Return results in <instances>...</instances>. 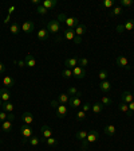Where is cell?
<instances>
[{"instance_id":"cell-1","label":"cell","mask_w":134,"mask_h":151,"mask_svg":"<svg viewBox=\"0 0 134 151\" xmlns=\"http://www.w3.org/2000/svg\"><path fill=\"white\" fill-rule=\"evenodd\" d=\"M98 136H99V134H98L97 129H90L87 132V138L82 142V150H86L90 143H95L98 140Z\"/></svg>"},{"instance_id":"cell-2","label":"cell","mask_w":134,"mask_h":151,"mask_svg":"<svg viewBox=\"0 0 134 151\" xmlns=\"http://www.w3.org/2000/svg\"><path fill=\"white\" fill-rule=\"evenodd\" d=\"M59 20H63L66 23V26H67V28H75L79 24L78 18H74V16H69L67 18L65 14H60L59 15Z\"/></svg>"},{"instance_id":"cell-3","label":"cell","mask_w":134,"mask_h":151,"mask_svg":"<svg viewBox=\"0 0 134 151\" xmlns=\"http://www.w3.org/2000/svg\"><path fill=\"white\" fill-rule=\"evenodd\" d=\"M32 134H34V129H32L30 126L23 124V126L20 127V135L23 136V143H27L28 139L32 136Z\"/></svg>"},{"instance_id":"cell-4","label":"cell","mask_w":134,"mask_h":151,"mask_svg":"<svg viewBox=\"0 0 134 151\" xmlns=\"http://www.w3.org/2000/svg\"><path fill=\"white\" fill-rule=\"evenodd\" d=\"M47 31L51 34H58L60 31V23L59 20H50L47 23Z\"/></svg>"},{"instance_id":"cell-5","label":"cell","mask_w":134,"mask_h":151,"mask_svg":"<svg viewBox=\"0 0 134 151\" xmlns=\"http://www.w3.org/2000/svg\"><path fill=\"white\" fill-rule=\"evenodd\" d=\"M116 63L119 66V68H123V69H126V70H130L131 69L130 63H129V60L126 58L125 55H118V57H117Z\"/></svg>"},{"instance_id":"cell-6","label":"cell","mask_w":134,"mask_h":151,"mask_svg":"<svg viewBox=\"0 0 134 151\" xmlns=\"http://www.w3.org/2000/svg\"><path fill=\"white\" fill-rule=\"evenodd\" d=\"M86 74H87V73H86V69H83L81 66H75L74 69H72V76L78 80H83L84 77H86Z\"/></svg>"},{"instance_id":"cell-7","label":"cell","mask_w":134,"mask_h":151,"mask_svg":"<svg viewBox=\"0 0 134 151\" xmlns=\"http://www.w3.org/2000/svg\"><path fill=\"white\" fill-rule=\"evenodd\" d=\"M22 30H23V32H26V34H31V32L35 30L34 22H31V20H27V22H24L22 24Z\"/></svg>"},{"instance_id":"cell-8","label":"cell","mask_w":134,"mask_h":151,"mask_svg":"<svg viewBox=\"0 0 134 151\" xmlns=\"http://www.w3.org/2000/svg\"><path fill=\"white\" fill-rule=\"evenodd\" d=\"M0 100L3 101V103H7V101L11 100V92H9L8 88L0 89Z\"/></svg>"},{"instance_id":"cell-9","label":"cell","mask_w":134,"mask_h":151,"mask_svg":"<svg viewBox=\"0 0 134 151\" xmlns=\"http://www.w3.org/2000/svg\"><path fill=\"white\" fill-rule=\"evenodd\" d=\"M133 100H134V96H133V93H131V92L125 91V92H123V93L121 94V101H122V103L130 104Z\"/></svg>"},{"instance_id":"cell-10","label":"cell","mask_w":134,"mask_h":151,"mask_svg":"<svg viewBox=\"0 0 134 151\" xmlns=\"http://www.w3.org/2000/svg\"><path fill=\"white\" fill-rule=\"evenodd\" d=\"M78 62H79V58L72 57V58H67V60L65 61V65H66V68H69V69H74L75 66H78Z\"/></svg>"},{"instance_id":"cell-11","label":"cell","mask_w":134,"mask_h":151,"mask_svg":"<svg viewBox=\"0 0 134 151\" xmlns=\"http://www.w3.org/2000/svg\"><path fill=\"white\" fill-rule=\"evenodd\" d=\"M69 104H70V107H72V108H79V107H82L81 96H74V97H70Z\"/></svg>"},{"instance_id":"cell-12","label":"cell","mask_w":134,"mask_h":151,"mask_svg":"<svg viewBox=\"0 0 134 151\" xmlns=\"http://www.w3.org/2000/svg\"><path fill=\"white\" fill-rule=\"evenodd\" d=\"M56 113H58V116L59 117H65L66 115H67V105L66 104H58L56 105Z\"/></svg>"},{"instance_id":"cell-13","label":"cell","mask_w":134,"mask_h":151,"mask_svg":"<svg viewBox=\"0 0 134 151\" xmlns=\"http://www.w3.org/2000/svg\"><path fill=\"white\" fill-rule=\"evenodd\" d=\"M22 120H23V124L30 126V124H32V123H34V115H32L31 112H24L22 115Z\"/></svg>"},{"instance_id":"cell-14","label":"cell","mask_w":134,"mask_h":151,"mask_svg":"<svg viewBox=\"0 0 134 151\" xmlns=\"http://www.w3.org/2000/svg\"><path fill=\"white\" fill-rule=\"evenodd\" d=\"M75 30L74 28H66L65 32H63V38L65 39H67V41H74L75 39Z\"/></svg>"},{"instance_id":"cell-15","label":"cell","mask_w":134,"mask_h":151,"mask_svg":"<svg viewBox=\"0 0 134 151\" xmlns=\"http://www.w3.org/2000/svg\"><path fill=\"white\" fill-rule=\"evenodd\" d=\"M40 131H42V138H44V139L51 138L52 134H54V131L51 129V127H48V126H42Z\"/></svg>"},{"instance_id":"cell-16","label":"cell","mask_w":134,"mask_h":151,"mask_svg":"<svg viewBox=\"0 0 134 151\" xmlns=\"http://www.w3.org/2000/svg\"><path fill=\"white\" fill-rule=\"evenodd\" d=\"M48 35H50V32L47 31V28H40V30L38 31V39L42 42H46L47 39H48Z\"/></svg>"},{"instance_id":"cell-17","label":"cell","mask_w":134,"mask_h":151,"mask_svg":"<svg viewBox=\"0 0 134 151\" xmlns=\"http://www.w3.org/2000/svg\"><path fill=\"white\" fill-rule=\"evenodd\" d=\"M12 128H13V122H12V120L7 119L6 122L1 123V129H3L4 132H11V131H12Z\"/></svg>"},{"instance_id":"cell-18","label":"cell","mask_w":134,"mask_h":151,"mask_svg":"<svg viewBox=\"0 0 134 151\" xmlns=\"http://www.w3.org/2000/svg\"><path fill=\"white\" fill-rule=\"evenodd\" d=\"M110 89H111V84H110L109 80L99 82V91L101 92H103V93H107V92H110Z\"/></svg>"},{"instance_id":"cell-19","label":"cell","mask_w":134,"mask_h":151,"mask_svg":"<svg viewBox=\"0 0 134 151\" xmlns=\"http://www.w3.org/2000/svg\"><path fill=\"white\" fill-rule=\"evenodd\" d=\"M24 62H26V66H28V68H34L35 65H36V61H35V57L32 55V54H27L24 58Z\"/></svg>"},{"instance_id":"cell-20","label":"cell","mask_w":134,"mask_h":151,"mask_svg":"<svg viewBox=\"0 0 134 151\" xmlns=\"http://www.w3.org/2000/svg\"><path fill=\"white\" fill-rule=\"evenodd\" d=\"M86 31H87V27H86L83 23H79V24L75 27V35H77V37L82 38V35H83Z\"/></svg>"},{"instance_id":"cell-21","label":"cell","mask_w":134,"mask_h":151,"mask_svg":"<svg viewBox=\"0 0 134 151\" xmlns=\"http://www.w3.org/2000/svg\"><path fill=\"white\" fill-rule=\"evenodd\" d=\"M116 126L114 124H107V126H105L103 127V132L106 134L107 136H113L114 134H116Z\"/></svg>"},{"instance_id":"cell-22","label":"cell","mask_w":134,"mask_h":151,"mask_svg":"<svg viewBox=\"0 0 134 151\" xmlns=\"http://www.w3.org/2000/svg\"><path fill=\"white\" fill-rule=\"evenodd\" d=\"M42 6L46 9H54L56 7V0H43Z\"/></svg>"},{"instance_id":"cell-23","label":"cell","mask_w":134,"mask_h":151,"mask_svg":"<svg viewBox=\"0 0 134 151\" xmlns=\"http://www.w3.org/2000/svg\"><path fill=\"white\" fill-rule=\"evenodd\" d=\"M91 111H93L95 115H98V113H101L103 111V105L102 103H99V101H97V103H94L93 105H91Z\"/></svg>"},{"instance_id":"cell-24","label":"cell","mask_w":134,"mask_h":151,"mask_svg":"<svg viewBox=\"0 0 134 151\" xmlns=\"http://www.w3.org/2000/svg\"><path fill=\"white\" fill-rule=\"evenodd\" d=\"M13 84H15V80H13L12 77H9V76H6V77L3 78L4 88H11V86H13Z\"/></svg>"},{"instance_id":"cell-25","label":"cell","mask_w":134,"mask_h":151,"mask_svg":"<svg viewBox=\"0 0 134 151\" xmlns=\"http://www.w3.org/2000/svg\"><path fill=\"white\" fill-rule=\"evenodd\" d=\"M121 14H122V8L121 7H118V6H116V7H113V8L110 9L109 16L110 18H114V16H119Z\"/></svg>"},{"instance_id":"cell-26","label":"cell","mask_w":134,"mask_h":151,"mask_svg":"<svg viewBox=\"0 0 134 151\" xmlns=\"http://www.w3.org/2000/svg\"><path fill=\"white\" fill-rule=\"evenodd\" d=\"M3 111L7 113H12L13 112V103H11V101H7V103H3Z\"/></svg>"},{"instance_id":"cell-27","label":"cell","mask_w":134,"mask_h":151,"mask_svg":"<svg viewBox=\"0 0 134 151\" xmlns=\"http://www.w3.org/2000/svg\"><path fill=\"white\" fill-rule=\"evenodd\" d=\"M30 146H32V147H38V146L40 145L42 142H40V138H36V136H31V138L28 139L27 142Z\"/></svg>"},{"instance_id":"cell-28","label":"cell","mask_w":134,"mask_h":151,"mask_svg":"<svg viewBox=\"0 0 134 151\" xmlns=\"http://www.w3.org/2000/svg\"><path fill=\"white\" fill-rule=\"evenodd\" d=\"M67 94H69L70 97H74V96H82V92H79L75 86H70L67 89Z\"/></svg>"},{"instance_id":"cell-29","label":"cell","mask_w":134,"mask_h":151,"mask_svg":"<svg viewBox=\"0 0 134 151\" xmlns=\"http://www.w3.org/2000/svg\"><path fill=\"white\" fill-rule=\"evenodd\" d=\"M75 138L78 139V140L83 142L84 139L87 138V131H84V129H81V131H78L77 134H75Z\"/></svg>"},{"instance_id":"cell-30","label":"cell","mask_w":134,"mask_h":151,"mask_svg":"<svg viewBox=\"0 0 134 151\" xmlns=\"http://www.w3.org/2000/svg\"><path fill=\"white\" fill-rule=\"evenodd\" d=\"M70 100V96L67 93H60L59 96H58V101H59L60 104H67Z\"/></svg>"},{"instance_id":"cell-31","label":"cell","mask_w":134,"mask_h":151,"mask_svg":"<svg viewBox=\"0 0 134 151\" xmlns=\"http://www.w3.org/2000/svg\"><path fill=\"white\" fill-rule=\"evenodd\" d=\"M133 28H134V19L126 20V23L123 24V30H125V31H131Z\"/></svg>"},{"instance_id":"cell-32","label":"cell","mask_w":134,"mask_h":151,"mask_svg":"<svg viewBox=\"0 0 134 151\" xmlns=\"http://www.w3.org/2000/svg\"><path fill=\"white\" fill-rule=\"evenodd\" d=\"M9 31L12 32L13 35H18V34H19V31H20V27H19V24H18V23H15V22H13L12 24L9 26Z\"/></svg>"},{"instance_id":"cell-33","label":"cell","mask_w":134,"mask_h":151,"mask_svg":"<svg viewBox=\"0 0 134 151\" xmlns=\"http://www.w3.org/2000/svg\"><path fill=\"white\" fill-rule=\"evenodd\" d=\"M98 77H99V81L101 82H102V81H106L107 77H109V72H107L106 69H102L99 72V74H98Z\"/></svg>"},{"instance_id":"cell-34","label":"cell","mask_w":134,"mask_h":151,"mask_svg":"<svg viewBox=\"0 0 134 151\" xmlns=\"http://www.w3.org/2000/svg\"><path fill=\"white\" fill-rule=\"evenodd\" d=\"M78 66H81V68H83V69H86V68H87V66H89V58H84V57H82V58H79Z\"/></svg>"},{"instance_id":"cell-35","label":"cell","mask_w":134,"mask_h":151,"mask_svg":"<svg viewBox=\"0 0 134 151\" xmlns=\"http://www.w3.org/2000/svg\"><path fill=\"white\" fill-rule=\"evenodd\" d=\"M46 145L47 146H50V147H55V146H58V140H56L55 138H48V139H46Z\"/></svg>"},{"instance_id":"cell-36","label":"cell","mask_w":134,"mask_h":151,"mask_svg":"<svg viewBox=\"0 0 134 151\" xmlns=\"http://www.w3.org/2000/svg\"><path fill=\"white\" fill-rule=\"evenodd\" d=\"M62 77L63 78H70V77H72V69L66 68V69L62 72Z\"/></svg>"},{"instance_id":"cell-37","label":"cell","mask_w":134,"mask_h":151,"mask_svg":"<svg viewBox=\"0 0 134 151\" xmlns=\"http://www.w3.org/2000/svg\"><path fill=\"white\" fill-rule=\"evenodd\" d=\"M84 119H86V112H83L82 109H79L78 112H77V120H78V122H83Z\"/></svg>"},{"instance_id":"cell-38","label":"cell","mask_w":134,"mask_h":151,"mask_svg":"<svg viewBox=\"0 0 134 151\" xmlns=\"http://www.w3.org/2000/svg\"><path fill=\"white\" fill-rule=\"evenodd\" d=\"M119 111L121 112H125V113H129V104L126 103H119Z\"/></svg>"},{"instance_id":"cell-39","label":"cell","mask_w":134,"mask_h":151,"mask_svg":"<svg viewBox=\"0 0 134 151\" xmlns=\"http://www.w3.org/2000/svg\"><path fill=\"white\" fill-rule=\"evenodd\" d=\"M36 12L39 14V15H43V16H44L47 12H48V9H46V8H44V7L40 4V6H38V7H36Z\"/></svg>"},{"instance_id":"cell-40","label":"cell","mask_w":134,"mask_h":151,"mask_svg":"<svg viewBox=\"0 0 134 151\" xmlns=\"http://www.w3.org/2000/svg\"><path fill=\"white\" fill-rule=\"evenodd\" d=\"M101 103H102L103 107H105V105L107 107V105H110V104H111L113 101H111V99H110V97H107V96H103V97L101 99Z\"/></svg>"},{"instance_id":"cell-41","label":"cell","mask_w":134,"mask_h":151,"mask_svg":"<svg viewBox=\"0 0 134 151\" xmlns=\"http://www.w3.org/2000/svg\"><path fill=\"white\" fill-rule=\"evenodd\" d=\"M103 6L106 7V8L111 9L113 7H114V0H105V1H103Z\"/></svg>"},{"instance_id":"cell-42","label":"cell","mask_w":134,"mask_h":151,"mask_svg":"<svg viewBox=\"0 0 134 151\" xmlns=\"http://www.w3.org/2000/svg\"><path fill=\"white\" fill-rule=\"evenodd\" d=\"M90 109H91V104H90V103H84V104H82V111H83V112L87 113Z\"/></svg>"},{"instance_id":"cell-43","label":"cell","mask_w":134,"mask_h":151,"mask_svg":"<svg viewBox=\"0 0 134 151\" xmlns=\"http://www.w3.org/2000/svg\"><path fill=\"white\" fill-rule=\"evenodd\" d=\"M7 117H8V113L4 112V111H0V123H3L7 120Z\"/></svg>"},{"instance_id":"cell-44","label":"cell","mask_w":134,"mask_h":151,"mask_svg":"<svg viewBox=\"0 0 134 151\" xmlns=\"http://www.w3.org/2000/svg\"><path fill=\"white\" fill-rule=\"evenodd\" d=\"M121 6L131 7V6H133V0H121Z\"/></svg>"},{"instance_id":"cell-45","label":"cell","mask_w":134,"mask_h":151,"mask_svg":"<svg viewBox=\"0 0 134 151\" xmlns=\"http://www.w3.org/2000/svg\"><path fill=\"white\" fill-rule=\"evenodd\" d=\"M133 112H134V100L129 104V113H128V116H131V115H133Z\"/></svg>"},{"instance_id":"cell-46","label":"cell","mask_w":134,"mask_h":151,"mask_svg":"<svg viewBox=\"0 0 134 151\" xmlns=\"http://www.w3.org/2000/svg\"><path fill=\"white\" fill-rule=\"evenodd\" d=\"M4 72H6V65L3 62H0V74H3Z\"/></svg>"},{"instance_id":"cell-47","label":"cell","mask_w":134,"mask_h":151,"mask_svg":"<svg viewBox=\"0 0 134 151\" xmlns=\"http://www.w3.org/2000/svg\"><path fill=\"white\" fill-rule=\"evenodd\" d=\"M13 11H15V6H9L8 7V15H12Z\"/></svg>"},{"instance_id":"cell-48","label":"cell","mask_w":134,"mask_h":151,"mask_svg":"<svg viewBox=\"0 0 134 151\" xmlns=\"http://www.w3.org/2000/svg\"><path fill=\"white\" fill-rule=\"evenodd\" d=\"M117 31H118V32L125 31V30H123V24H118V26H117Z\"/></svg>"},{"instance_id":"cell-49","label":"cell","mask_w":134,"mask_h":151,"mask_svg":"<svg viewBox=\"0 0 134 151\" xmlns=\"http://www.w3.org/2000/svg\"><path fill=\"white\" fill-rule=\"evenodd\" d=\"M9 22H11V15H7L6 19H4V23H6V24H8Z\"/></svg>"},{"instance_id":"cell-50","label":"cell","mask_w":134,"mask_h":151,"mask_svg":"<svg viewBox=\"0 0 134 151\" xmlns=\"http://www.w3.org/2000/svg\"><path fill=\"white\" fill-rule=\"evenodd\" d=\"M74 42H75V43H77V45H79V43H81V42H82V38H81V37H75Z\"/></svg>"},{"instance_id":"cell-51","label":"cell","mask_w":134,"mask_h":151,"mask_svg":"<svg viewBox=\"0 0 134 151\" xmlns=\"http://www.w3.org/2000/svg\"><path fill=\"white\" fill-rule=\"evenodd\" d=\"M7 119L13 122V120H15V115H13V113H8V117H7Z\"/></svg>"},{"instance_id":"cell-52","label":"cell","mask_w":134,"mask_h":151,"mask_svg":"<svg viewBox=\"0 0 134 151\" xmlns=\"http://www.w3.org/2000/svg\"><path fill=\"white\" fill-rule=\"evenodd\" d=\"M31 3H32V4H38V6H40V1H39V0H31Z\"/></svg>"},{"instance_id":"cell-53","label":"cell","mask_w":134,"mask_h":151,"mask_svg":"<svg viewBox=\"0 0 134 151\" xmlns=\"http://www.w3.org/2000/svg\"><path fill=\"white\" fill-rule=\"evenodd\" d=\"M19 66H20V68H23V66H26V62H24V61H19Z\"/></svg>"},{"instance_id":"cell-54","label":"cell","mask_w":134,"mask_h":151,"mask_svg":"<svg viewBox=\"0 0 134 151\" xmlns=\"http://www.w3.org/2000/svg\"><path fill=\"white\" fill-rule=\"evenodd\" d=\"M1 105H3V101H1V100H0V107H1Z\"/></svg>"},{"instance_id":"cell-55","label":"cell","mask_w":134,"mask_h":151,"mask_svg":"<svg viewBox=\"0 0 134 151\" xmlns=\"http://www.w3.org/2000/svg\"><path fill=\"white\" fill-rule=\"evenodd\" d=\"M133 96H134V91H133Z\"/></svg>"}]
</instances>
